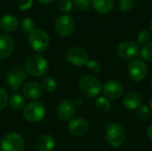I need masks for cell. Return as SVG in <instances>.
<instances>
[{
    "label": "cell",
    "instance_id": "9c48e42d",
    "mask_svg": "<svg viewBox=\"0 0 152 151\" xmlns=\"http://www.w3.org/2000/svg\"><path fill=\"white\" fill-rule=\"evenodd\" d=\"M127 74L131 80L134 82H141L147 75V66L142 60L134 59L127 67Z\"/></svg>",
    "mask_w": 152,
    "mask_h": 151
},
{
    "label": "cell",
    "instance_id": "cb8c5ba5",
    "mask_svg": "<svg viewBox=\"0 0 152 151\" xmlns=\"http://www.w3.org/2000/svg\"><path fill=\"white\" fill-rule=\"evenodd\" d=\"M20 28L25 33H31L35 29V21L30 17H25L20 21Z\"/></svg>",
    "mask_w": 152,
    "mask_h": 151
},
{
    "label": "cell",
    "instance_id": "6da1fadb",
    "mask_svg": "<svg viewBox=\"0 0 152 151\" xmlns=\"http://www.w3.org/2000/svg\"><path fill=\"white\" fill-rule=\"evenodd\" d=\"M24 67L30 75L34 77L45 76L49 69L46 59L39 54H31L25 60Z\"/></svg>",
    "mask_w": 152,
    "mask_h": 151
},
{
    "label": "cell",
    "instance_id": "8992f818",
    "mask_svg": "<svg viewBox=\"0 0 152 151\" xmlns=\"http://www.w3.org/2000/svg\"><path fill=\"white\" fill-rule=\"evenodd\" d=\"M24 140L19 133H7L0 141V150L2 151H24Z\"/></svg>",
    "mask_w": 152,
    "mask_h": 151
},
{
    "label": "cell",
    "instance_id": "d590c367",
    "mask_svg": "<svg viewBox=\"0 0 152 151\" xmlns=\"http://www.w3.org/2000/svg\"><path fill=\"white\" fill-rule=\"evenodd\" d=\"M150 28H151V31L152 33V20L151 21V24H150Z\"/></svg>",
    "mask_w": 152,
    "mask_h": 151
},
{
    "label": "cell",
    "instance_id": "f35d334b",
    "mask_svg": "<svg viewBox=\"0 0 152 151\" xmlns=\"http://www.w3.org/2000/svg\"><path fill=\"white\" fill-rule=\"evenodd\" d=\"M151 87H152V79H151Z\"/></svg>",
    "mask_w": 152,
    "mask_h": 151
},
{
    "label": "cell",
    "instance_id": "1f68e13d",
    "mask_svg": "<svg viewBox=\"0 0 152 151\" xmlns=\"http://www.w3.org/2000/svg\"><path fill=\"white\" fill-rule=\"evenodd\" d=\"M8 102H9V97L6 91L3 88H0V110L4 109Z\"/></svg>",
    "mask_w": 152,
    "mask_h": 151
},
{
    "label": "cell",
    "instance_id": "7c38bea8",
    "mask_svg": "<svg viewBox=\"0 0 152 151\" xmlns=\"http://www.w3.org/2000/svg\"><path fill=\"white\" fill-rule=\"evenodd\" d=\"M77 105L72 101L63 100L58 104L56 108V113L60 119L63 121H69L74 117Z\"/></svg>",
    "mask_w": 152,
    "mask_h": 151
},
{
    "label": "cell",
    "instance_id": "74e56055",
    "mask_svg": "<svg viewBox=\"0 0 152 151\" xmlns=\"http://www.w3.org/2000/svg\"><path fill=\"white\" fill-rule=\"evenodd\" d=\"M141 1H147V0H141Z\"/></svg>",
    "mask_w": 152,
    "mask_h": 151
},
{
    "label": "cell",
    "instance_id": "7402d4cb",
    "mask_svg": "<svg viewBox=\"0 0 152 151\" xmlns=\"http://www.w3.org/2000/svg\"><path fill=\"white\" fill-rule=\"evenodd\" d=\"M95 109L100 112V113H106L110 109V102L109 99L106 97H99L95 101Z\"/></svg>",
    "mask_w": 152,
    "mask_h": 151
},
{
    "label": "cell",
    "instance_id": "4316f807",
    "mask_svg": "<svg viewBox=\"0 0 152 151\" xmlns=\"http://www.w3.org/2000/svg\"><path fill=\"white\" fill-rule=\"evenodd\" d=\"M141 57L146 61H152V43H150L144 46H142L140 51Z\"/></svg>",
    "mask_w": 152,
    "mask_h": 151
},
{
    "label": "cell",
    "instance_id": "e575fe53",
    "mask_svg": "<svg viewBox=\"0 0 152 151\" xmlns=\"http://www.w3.org/2000/svg\"><path fill=\"white\" fill-rule=\"evenodd\" d=\"M37 1L42 4H48L53 2V0H37Z\"/></svg>",
    "mask_w": 152,
    "mask_h": 151
},
{
    "label": "cell",
    "instance_id": "7a4b0ae2",
    "mask_svg": "<svg viewBox=\"0 0 152 151\" xmlns=\"http://www.w3.org/2000/svg\"><path fill=\"white\" fill-rule=\"evenodd\" d=\"M78 86L81 93L88 98H94L98 96L102 91L101 82L96 77L93 75L83 77L79 81Z\"/></svg>",
    "mask_w": 152,
    "mask_h": 151
},
{
    "label": "cell",
    "instance_id": "83f0119b",
    "mask_svg": "<svg viewBox=\"0 0 152 151\" xmlns=\"http://www.w3.org/2000/svg\"><path fill=\"white\" fill-rule=\"evenodd\" d=\"M137 116L142 120H148L151 116V109L146 105H141L137 109Z\"/></svg>",
    "mask_w": 152,
    "mask_h": 151
},
{
    "label": "cell",
    "instance_id": "ba28073f",
    "mask_svg": "<svg viewBox=\"0 0 152 151\" xmlns=\"http://www.w3.org/2000/svg\"><path fill=\"white\" fill-rule=\"evenodd\" d=\"M75 28V22L71 16L64 14L59 16L54 22V29L56 33L63 37L69 36L72 34Z\"/></svg>",
    "mask_w": 152,
    "mask_h": 151
},
{
    "label": "cell",
    "instance_id": "603a6c76",
    "mask_svg": "<svg viewBox=\"0 0 152 151\" xmlns=\"http://www.w3.org/2000/svg\"><path fill=\"white\" fill-rule=\"evenodd\" d=\"M41 86L42 89L45 90L47 93H53L56 90L57 87V83L56 81L51 77H45L42 79V83H41Z\"/></svg>",
    "mask_w": 152,
    "mask_h": 151
},
{
    "label": "cell",
    "instance_id": "d6986e66",
    "mask_svg": "<svg viewBox=\"0 0 152 151\" xmlns=\"http://www.w3.org/2000/svg\"><path fill=\"white\" fill-rule=\"evenodd\" d=\"M37 151H53L55 147V141L50 134L41 135L37 142Z\"/></svg>",
    "mask_w": 152,
    "mask_h": 151
},
{
    "label": "cell",
    "instance_id": "2e32d148",
    "mask_svg": "<svg viewBox=\"0 0 152 151\" xmlns=\"http://www.w3.org/2000/svg\"><path fill=\"white\" fill-rule=\"evenodd\" d=\"M14 49V41L8 35H0V60H5L11 56Z\"/></svg>",
    "mask_w": 152,
    "mask_h": 151
},
{
    "label": "cell",
    "instance_id": "8fae6325",
    "mask_svg": "<svg viewBox=\"0 0 152 151\" xmlns=\"http://www.w3.org/2000/svg\"><path fill=\"white\" fill-rule=\"evenodd\" d=\"M139 45L131 41L122 42L118 47V55L124 60H134L140 54Z\"/></svg>",
    "mask_w": 152,
    "mask_h": 151
},
{
    "label": "cell",
    "instance_id": "5bb4252c",
    "mask_svg": "<svg viewBox=\"0 0 152 151\" xmlns=\"http://www.w3.org/2000/svg\"><path fill=\"white\" fill-rule=\"evenodd\" d=\"M89 129V125L87 121L84 118H74L69 124V130L74 136L85 135Z\"/></svg>",
    "mask_w": 152,
    "mask_h": 151
},
{
    "label": "cell",
    "instance_id": "3957f363",
    "mask_svg": "<svg viewBox=\"0 0 152 151\" xmlns=\"http://www.w3.org/2000/svg\"><path fill=\"white\" fill-rule=\"evenodd\" d=\"M105 137L110 146L114 148L120 147L126 141V130L122 125L112 123L107 126L105 131Z\"/></svg>",
    "mask_w": 152,
    "mask_h": 151
},
{
    "label": "cell",
    "instance_id": "5b68a950",
    "mask_svg": "<svg viewBox=\"0 0 152 151\" xmlns=\"http://www.w3.org/2000/svg\"><path fill=\"white\" fill-rule=\"evenodd\" d=\"M28 44L32 50L37 53H42L48 48L50 38L45 31L42 29H34L28 34Z\"/></svg>",
    "mask_w": 152,
    "mask_h": 151
},
{
    "label": "cell",
    "instance_id": "ac0fdd59",
    "mask_svg": "<svg viewBox=\"0 0 152 151\" xmlns=\"http://www.w3.org/2000/svg\"><path fill=\"white\" fill-rule=\"evenodd\" d=\"M19 26L18 19L12 14L4 15L0 19V28L4 32H12Z\"/></svg>",
    "mask_w": 152,
    "mask_h": 151
},
{
    "label": "cell",
    "instance_id": "4fadbf2b",
    "mask_svg": "<svg viewBox=\"0 0 152 151\" xmlns=\"http://www.w3.org/2000/svg\"><path fill=\"white\" fill-rule=\"evenodd\" d=\"M102 91H103L104 96L107 99L116 100L123 94L124 88H123L122 84L119 81L110 79L104 84Z\"/></svg>",
    "mask_w": 152,
    "mask_h": 151
},
{
    "label": "cell",
    "instance_id": "8d00e7d4",
    "mask_svg": "<svg viewBox=\"0 0 152 151\" xmlns=\"http://www.w3.org/2000/svg\"><path fill=\"white\" fill-rule=\"evenodd\" d=\"M151 109L152 110V97L151 99Z\"/></svg>",
    "mask_w": 152,
    "mask_h": 151
},
{
    "label": "cell",
    "instance_id": "d6a6232c",
    "mask_svg": "<svg viewBox=\"0 0 152 151\" xmlns=\"http://www.w3.org/2000/svg\"><path fill=\"white\" fill-rule=\"evenodd\" d=\"M33 0H19V9L21 11H27L31 8Z\"/></svg>",
    "mask_w": 152,
    "mask_h": 151
},
{
    "label": "cell",
    "instance_id": "9a60e30c",
    "mask_svg": "<svg viewBox=\"0 0 152 151\" xmlns=\"http://www.w3.org/2000/svg\"><path fill=\"white\" fill-rule=\"evenodd\" d=\"M43 89L41 85L37 82L30 81L25 84L22 88V93L28 100H37L42 96Z\"/></svg>",
    "mask_w": 152,
    "mask_h": 151
},
{
    "label": "cell",
    "instance_id": "836d02e7",
    "mask_svg": "<svg viewBox=\"0 0 152 151\" xmlns=\"http://www.w3.org/2000/svg\"><path fill=\"white\" fill-rule=\"evenodd\" d=\"M147 134H148V137L152 141V125H151L149 127H148V130H147Z\"/></svg>",
    "mask_w": 152,
    "mask_h": 151
},
{
    "label": "cell",
    "instance_id": "d4e9b609",
    "mask_svg": "<svg viewBox=\"0 0 152 151\" xmlns=\"http://www.w3.org/2000/svg\"><path fill=\"white\" fill-rule=\"evenodd\" d=\"M151 39V34L149 30H146V29L142 30L137 35V42L141 45L144 46V45L150 44Z\"/></svg>",
    "mask_w": 152,
    "mask_h": 151
},
{
    "label": "cell",
    "instance_id": "ffe728a7",
    "mask_svg": "<svg viewBox=\"0 0 152 151\" xmlns=\"http://www.w3.org/2000/svg\"><path fill=\"white\" fill-rule=\"evenodd\" d=\"M91 4L98 13L106 14L113 9L114 0H92Z\"/></svg>",
    "mask_w": 152,
    "mask_h": 151
},
{
    "label": "cell",
    "instance_id": "44dd1931",
    "mask_svg": "<svg viewBox=\"0 0 152 151\" xmlns=\"http://www.w3.org/2000/svg\"><path fill=\"white\" fill-rule=\"evenodd\" d=\"M9 102H10L11 108L16 110L21 109L25 106V99L21 94H19V93L12 94L9 100Z\"/></svg>",
    "mask_w": 152,
    "mask_h": 151
},
{
    "label": "cell",
    "instance_id": "f1b7e54d",
    "mask_svg": "<svg viewBox=\"0 0 152 151\" xmlns=\"http://www.w3.org/2000/svg\"><path fill=\"white\" fill-rule=\"evenodd\" d=\"M72 2L79 12H86L89 9L92 0H72Z\"/></svg>",
    "mask_w": 152,
    "mask_h": 151
},
{
    "label": "cell",
    "instance_id": "30bf717a",
    "mask_svg": "<svg viewBox=\"0 0 152 151\" xmlns=\"http://www.w3.org/2000/svg\"><path fill=\"white\" fill-rule=\"evenodd\" d=\"M67 61L73 66L83 67L87 64L88 54L86 51L81 47H72L66 53Z\"/></svg>",
    "mask_w": 152,
    "mask_h": 151
},
{
    "label": "cell",
    "instance_id": "e0dca14e",
    "mask_svg": "<svg viewBox=\"0 0 152 151\" xmlns=\"http://www.w3.org/2000/svg\"><path fill=\"white\" fill-rule=\"evenodd\" d=\"M123 105L130 110L137 109L142 105V98L135 92H129L123 98Z\"/></svg>",
    "mask_w": 152,
    "mask_h": 151
},
{
    "label": "cell",
    "instance_id": "52a82bcc",
    "mask_svg": "<svg viewBox=\"0 0 152 151\" xmlns=\"http://www.w3.org/2000/svg\"><path fill=\"white\" fill-rule=\"evenodd\" d=\"M45 115V109L42 102L33 101L26 105L23 109V117L29 123L40 122Z\"/></svg>",
    "mask_w": 152,
    "mask_h": 151
},
{
    "label": "cell",
    "instance_id": "277c9868",
    "mask_svg": "<svg viewBox=\"0 0 152 151\" xmlns=\"http://www.w3.org/2000/svg\"><path fill=\"white\" fill-rule=\"evenodd\" d=\"M27 70L25 67L16 64L12 67L6 75V81L12 91H17L26 79Z\"/></svg>",
    "mask_w": 152,
    "mask_h": 151
},
{
    "label": "cell",
    "instance_id": "4dcf8cb0",
    "mask_svg": "<svg viewBox=\"0 0 152 151\" xmlns=\"http://www.w3.org/2000/svg\"><path fill=\"white\" fill-rule=\"evenodd\" d=\"M86 66L87 70L90 73H92V74H97V73H99L100 70H101V68H102L100 62H98L97 61H94V60L89 61Z\"/></svg>",
    "mask_w": 152,
    "mask_h": 151
},
{
    "label": "cell",
    "instance_id": "f546056e",
    "mask_svg": "<svg viewBox=\"0 0 152 151\" xmlns=\"http://www.w3.org/2000/svg\"><path fill=\"white\" fill-rule=\"evenodd\" d=\"M134 4H135V0H119L118 7H119L120 11L126 12L132 10L134 8Z\"/></svg>",
    "mask_w": 152,
    "mask_h": 151
},
{
    "label": "cell",
    "instance_id": "484cf974",
    "mask_svg": "<svg viewBox=\"0 0 152 151\" xmlns=\"http://www.w3.org/2000/svg\"><path fill=\"white\" fill-rule=\"evenodd\" d=\"M57 8L60 12L63 13H67L72 10L73 2L72 0H57Z\"/></svg>",
    "mask_w": 152,
    "mask_h": 151
}]
</instances>
